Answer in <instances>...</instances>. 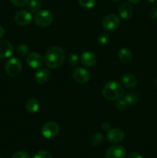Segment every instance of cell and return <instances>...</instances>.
I'll list each match as a JSON object with an SVG mask.
<instances>
[{
    "label": "cell",
    "instance_id": "1",
    "mask_svg": "<svg viewBox=\"0 0 157 158\" xmlns=\"http://www.w3.org/2000/svg\"><path fill=\"white\" fill-rule=\"evenodd\" d=\"M65 52L58 46L50 47L46 52L44 61L46 66L51 69L58 68L63 64L65 61Z\"/></svg>",
    "mask_w": 157,
    "mask_h": 158
},
{
    "label": "cell",
    "instance_id": "2",
    "mask_svg": "<svg viewBox=\"0 0 157 158\" xmlns=\"http://www.w3.org/2000/svg\"><path fill=\"white\" fill-rule=\"evenodd\" d=\"M124 88L123 85L117 81H109L105 84L103 89V95L106 100H117L124 95Z\"/></svg>",
    "mask_w": 157,
    "mask_h": 158
},
{
    "label": "cell",
    "instance_id": "3",
    "mask_svg": "<svg viewBox=\"0 0 157 158\" xmlns=\"http://www.w3.org/2000/svg\"><path fill=\"white\" fill-rule=\"evenodd\" d=\"M54 19L53 14L47 9L38 11L34 17L35 23L41 28H46L50 26Z\"/></svg>",
    "mask_w": 157,
    "mask_h": 158
},
{
    "label": "cell",
    "instance_id": "4",
    "mask_svg": "<svg viewBox=\"0 0 157 158\" xmlns=\"http://www.w3.org/2000/svg\"><path fill=\"white\" fill-rule=\"evenodd\" d=\"M6 73L11 77H15L19 75L22 69V63L18 59L11 58L7 60L5 66Z\"/></svg>",
    "mask_w": 157,
    "mask_h": 158
},
{
    "label": "cell",
    "instance_id": "5",
    "mask_svg": "<svg viewBox=\"0 0 157 158\" xmlns=\"http://www.w3.org/2000/svg\"><path fill=\"white\" fill-rule=\"evenodd\" d=\"M59 131L60 128L58 123L53 121H49L42 127L41 134L45 138L52 139L58 135Z\"/></svg>",
    "mask_w": 157,
    "mask_h": 158
},
{
    "label": "cell",
    "instance_id": "6",
    "mask_svg": "<svg viewBox=\"0 0 157 158\" xmlns=\"http://www.w3.org/2000/svg\"><path fill=\"white\" fill-rule=\"evenodd\" d=\"M120 26V19L115 14H109L106 15L103 20V29L108 32L115 31Z\"/></svg>",
    "mask_w": 157,
    "mask_h": 158
},
{
    "label": "cell",
    "instance_id": "7",
    "mask_svg": "<svg viewBox=\"0 0 157 158\" xmlns=\"http://www.w3.org/2000/svg\"><path fill=\"white\" fill-rule=\"evenodd\" d=\"M14 20L15 23L20 26H29L32 23V14L27 10H21L15 14Z\"/></svg>",
    "mask_w": 157,
    "mask_h": 158
},
{
    "label": "cell",
    "instance_id": "8",
    "mask_svg": "<svg viewBox=\"0 0 157 158\" xmlns=\"http://www.w3.org/2000/svg\"><path fill=\"white\" fill-rule=\"evenodd\" d=\"M107 140L112 143H119L125 139V133L120 128H112L107 132Z\"/></svg>",
    "mask_w": 157,
    "mask_h": 158
},
{
    "label": "cell",
    "instance_id": "9",
    "mask_svg": "<svg viewBox=\"0 0 157 158\" xmlns=\"http://www.w3.org/2000/svg\"><path fill=\"white\" fill-rule=\"evenodd\" d=\"M72 77L78 83L84 84L89 82L90 79V74L87 69L82 67L75 68L72 72Z\"/></svg>",
    "mask_w": 157,
    "mask_h": 158
},
{
    "label": "cell",
    "instance_id": "10",
    "mask_svg": "<svg viewBox=\"0 0 157 158\" xmlns=\"http://www.w3.org/2000/svg\"><path fill=\"white\" fill-rule=\"evenodd\" d=\"M27 63L32 69H38L43 64L44 59L39 52H32L27 56Z\"/></svg>",
    "mask_w": 157,
    "mask_h": 158
},
{
    "label": "cell",
    "instance_id": "11",
    "mask_svg": "<svg viewBox=\"0 0 157 158\" xmlns=\"http://www.w3.org/2000/svg\"><path fill=\"white\" fill-rule=\"evenodd\" d=\"M13 46L8 40H0V58L7 59L12 55Z\"/></svg>",
    "mask_w": 157,
    "mask_h": 158
},
{
    "label": "cell",
    "instance_id": "12",
    "mask_svg": "<svg viewBox=\"0 0 157 158\" xmlns=\"http://www.w3.org/2000/svg\"><path fill=\"white\" fill-rule=\"evenodd\" d=\"M119 16L124 20L130 19L133 15V9L129 2H122L119 6Z\"/></svg>",
    "mask_w": 157,
    "mask_h": 158
},
{
    "label": "cell",
    "instance_id": "13",
    "mask_svg": "<svg viewBox=\"0 0 157 158\" xmlns=\"http://www.w3.org/2000/svg\"><path fill=\"white\" fill-rule=\"evenodd\" d=\"M126 151L122 146H112L106 151V158H125Z\"/></svg>",
    "mask_w": 157,
    "mask_h": 158
},
{
    "label": "cell",
    "instance_id": "14",
    "mask_svg": "<svg viewBox=\"0 0 157 158\" xmlns=\"http://www.w3.org/2000/svg\"><path fill=\"white\" fill-rule=\"evenodd\" d=\"M80 60L83 66L86 67H92L96 63L97 58L93 52L86 51V52H83Z\"/></svg>",
    "mask_w": 157,
    "mask_h": 158
},
{
    "label": "cell",
    "instance_id": "15",
    "mask_svg": "<svg viewBox=\"0 0 157 158\" xmlns=\"http://www.w3.org/2000/svg\"><path fill=\"white\" fill-rule=\"evenodd\" d=\"M122 84L127 88H135L137 86V79L135 76L130 73H124L121 77Z\"/></svg>",
    "mask_w": 157,
    "mask_h": 158
},
{
    "label": "cell",
    "instance_id": "16",
    "mask_svg": "<svg viewBox=\"0 0 157 158\" xmlns=\"http://www.w3.org/2000/svg\"><path fill=\"white\" fill-rule=\"evenodd\" d=\"M49 79V71L46 68H42L35 73V80L39 84L47 83Z\"/></svg>",
    "mask_w": 157,
    "mask_h": 158
},
{
    "label": "cell",
    "instance_id": "17",
    "mask_svg": "<svg viewBox=\"0 0 157 158\" xmlns=\"http://www.w3.org/2000/svg\"><path fill=\"white\" fill-rule=\"evenodd\" d=\"M119 60L122 62V63L127 64L132 62V53L131 52L130 49L128 48H123L119 50L118 53Z\"/></svg>",
    "mask_w": 157,
    "mask_h": 158
},
{
    "label": "cell",
    "instance_id": "18",
    "mask_svg": "<svg viewBox=\"0 0 157 158\" xmlns=\"http://www.w3.org/2000/svg\"><path fill=\"white\" fill-rule=\"evenodd\" d=\"M40 105L38 100L35 98H29L26 100V109L27 110L28 112L34 113L38 112L39 110Z\"/></svg>",
    "mask_w": 157,
    "mask_h": 158
},
{
    "label": "cell",
    "instance_id": "19",
    "mask_svg": "<svg viewBox=\"0 0 157 158\" xmlns=\"http://www.w3.org/2000/svg\"><path fill=\"white\" fill-rule=\"evenodd\" d=\"M91 143L95 147H99L103 144L104 141V136L101 133H95L91 137Z\"/></svg>",
    "mask_w": 157,
    "mask_h": 158
},
{
    "label": "cell",
    "instance_id": "20",
    "mask_svg": "<svg viewBox=\"0 0 157 158\" xmlns=\"http://www.w3.org/2000/svg\"><path fill=\"white\" fill-rule=\"evenodd\" d=\"M42 3L41 0H30L29 2V9L32 12H37L42 8Z\"/></svg>",
    "mask_w": 157,
    "mask_h": 158
},
{
    "label": "cell",
    "instance_id": "21",
    "mask_svg": "<svg viewBox=\"0 0 157 158\" xmlns=\"http://www.w3.org/2000/svg\"><path fill=\"white\" fill-rule=\"evenodd\" d=\"M125 100L128 105H135L139 102V96L135 93H129L125 96Z\"/></svg>",
    "mask_w": 157,
    "mask_h": 158
},
{
    "label": "cell",
    "instance_id": "22",
    "mask_svg": "<svg viewBox=\"0 0 157 158\" xmlns=\"http://www.w3.org/2000/svg\"><path fill=\"white\" fill-rule=\"evenodd\" d=\"M16 52L20 56H26L29 55V47L26 44H20L16 47Z\"/></svg>",
    "mask_w": 157,
    "mask_h": 158
},
{
    "label": "cell",
    "instance_id": "23",
    "mask_svg": "<svg viewBox=\"0 0 157 158\" xmlns=\"http://www.w3.org/2000/svg\"><path fill=\"white\" fill-rule=\"evenodd\" d=\"M78 2L80 6L85 9H92L96 3V0H78Z\"/></svg>",
    "mask_w": 157,
    "mask_h": 158
},
{
    "label": "cell",
    "instance_id": "24",
    "mask_svg": "<svg viewBox=\"0 0 157 158\" xmlns=\"http://www.w3.org/2000/svg\"><path fill=\"white\" fill-rule=\"evenodd\" d=\"M97 41H98V43L100 45V46H106V44H108L109 41V36L107 33H102L100 34L98 36V39H97Z\"/></svg>",
    "mask_w": 157,
    "mask_h": 158
},
{
    "label": "cell",
    "instance_id": "25",
    "mask_svg": "<svg viewBox=\"0 0 157 158\" xmlns=\"http://www.w3.org/2000/svg\"><path fill=\"white\" fill-rule=\"evenodd\" d=\"M115 106H116V108L119 110L123 111L126 110V108H127L128 106V103L125 100V99L121 98L117 100V102L115 103Z\"/></svg>",
    "mask_w": 157,
    "mask_h": 158
},
{
    "label": "cell",
    "instance_id": "26",
    "mask_svg": "<svg viewBox=\"0 0 157 158\" xmlns=\"http://www.w3.org/2000/svg\"><path fill=\"white\" fill-rule=\"evenodd\" d=\"M33 158H52V156L51 155L50 153L47 151H39L35 154Z\"/></svg>",
    "mask_w": 157,
    "mask_h": 158
},
{
    "label": "cell",
    "instance_id": "27",
    "mask_svg": "<svg viewBox=\"0 0 157 158\" xmlns=\"http://www.w3.org/2000/svg\"><path fill=\"white\" fill-rule=\"evenodd\" d=\"M69 62L72 66H75L78 65L79 62V58L75 53H71L69 56Z\"/></svg>",
    "mask_w": 157,
    "mask_h": 158
},
{
    "label": "cell",
    "instance_id": "28",
    "mask_svg": "<svg viewBox=\"0 0 157 158\" xmlns=\"http://www.w3.org/2000/svg\"><path fill=\"white\" fill-rule=\"evenodd\" d=\"M10 1L14 6H18V7H23L29 4L30 0H10Z\"/></svg>",
    "mask_w": 157,
    "mask_h": 158
},
{
    "label": "cell",
    "instance_id": "29",
    "mask_svg": "<svg viewBox=\"0 0 157 158\" xmlns=\"http://www.w3.org/2000/svg\"><path fill=\"white\" fill-rule=\"evenodd\" d=\"M12 158H30V157H29V154L28 153L20 151L15 152L12 156Z\"/></svg>",
    "mask_w": 157,
    "mask_h": 158
},
{
    "label": "cell",
    "instance_id": "30",
    "mask_svg": "<svg viewBox=\"0 0 157 158\" xmlns=\"http://www.w3.org/2000/svg\"><path fill=\"white\" fill-rule=\"evenodd\" d=\"M149 16H150L151 19H157V8L155 7L151 9L150 12H149Z\"/></svg>",
    "mask_w": 157,
    "mask_h": 158
},
{
    "label": "cell",
    "instance_id": "31",
    "mask_svg": "<svg viewBox=\"0 0 157 158\" xmlns=\"http://www.w3.org/2000/svg\"><path fill=\"white\" fill-rule=\"evenodd\" d=\"M102 129H103V131L108 132V131L110 130V125H109V123H107V122H105V123H103V124H102Z\"/></svg>",
    "mask_w": 157,
    "mask_h": 158
},
{
    "label": "cell",
    "instance_id": "32",
    "mask_svg": "<svg viewBox=\"0 0 157 158\" xmlns=\"http://www.w3.org/2000/svg\"><path fill=\"white\" fill-rule=\"evenodd\" d=\"M128 158H143V157L142 156L141 154H139V153L134 152L132 153Z\"/></svg>",
    "mask_w": 157,
    "mask_h": 158
},
{
    "label": "cell",
    "instance_id": "33",
    "mask_svg": "<svg viewBox=\"0 0 157 158\" xmlns=\"http://www.w3.org/2000/svg\"><path fill=\"white\" fill-rule=\"evenodd\" d=\"M4 35H5V29L4 28L0 25V40L4 36Z\"/></svg>",
    "mask_w": 157,
    "mask_h": 158
},
{
    "label": "cell",
    "instance_id": "34",
    "mask_svg": "<svg viewBox=\"0 0 157 158\" xmlns=\"http://www.w3.org/2000/svg\"><path fill=\"white\" fill-rule=\"evenodd\" d=\"M141 0H128V2L130 3H132V4H137L139 3Z\"/></svg>",
    "mask_w": 157,
    "mask_h": 158
},
{
    "label": "cell",
    "instance_id": "35",
    "mask_svg": "<svg viewBox=\"0 0 157 158\" xmlns=\"http://www.w3.org/2000/svg\"><path fill=\"white\" fill-rule=\"evenodd\" d=\"M112 2H119L120 1H121V0H112Z\"/></svg>",
    "mask_w": 157,
    "mask_h": 158
},
{
    "label": "cell",
    "instance_id": "36",
    "mask_svg": "<svg viewBox=\"0 0 157 158\" xmlns=\"http://www.w3.org/2000/svg\"><path fill=\"white\" fill-rule=\"evenodd\" d=\"M147 2H155V0H146Z\"/></svg>",
    "mask_w": 157,
    "mask_h": 158
},
{
    "label": "cell",
    "instance_id": "37",
    "mask_svg": "<svg viewBox=\"0 0 157 158\" xmlns=\"http://www.w3.org/2000/svg\"><path fill=\"white\" fill-rule=\"evenodd\" d=\"M155 87L157 88V78H156V80H155Z\"/></svg>",
    "mask_w": 157,
    "mask_h": 158
},
{
    "label": "cell",
    "instance_id": "38",
    "mask_svg": "<svg viewBox=\"0 0 157 158\" xmlns=\"http://www.w3.org/2000/svg\"><path fill=\"white\" fill-rule=\"evenodd\" d=\"M0 158H2V157H1V156H0Z\"/></svg>",
    "mask_w": 157,
    "mask_h": 158
}]
</instances>
